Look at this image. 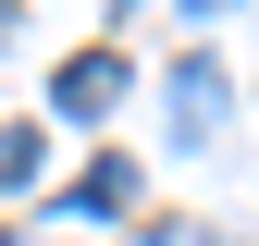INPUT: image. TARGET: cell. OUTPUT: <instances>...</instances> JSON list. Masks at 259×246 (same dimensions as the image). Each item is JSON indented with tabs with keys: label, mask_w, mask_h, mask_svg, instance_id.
I'll use <instances>...</instances> for the list:
<instances>
[{
	"label": "cell",
	"mask_w": 259,
	"mask_h": 246,
	"mask_svg": "<svg viewBox=\"0 0 259 246\" xmlns=\"http://www.w3.org/2000/svg\"><path fill=\"white\" fill-rule=\"evenodd\" d=\"M123 86H136V74H123V49H74V61H62V74H50V99L74 111V123H99V111L123 99Z\"/></svg>",
	"instance_id": "cell-1"
},
{
	"label": "cell",
	"mask_w": 259,
	"mask_h": 246,
	"mask_svg": "<svg viewBox=\"0 0 259 246\" xmlns=\"http://www.w3.org/2000/svg\"><path fill=\"white\" fill-rule=\"evenodd\" d=\"M222 111H235V86H222V61L198 49V61L173 74V136H185V148H210V136H222Z\"/></svg>",
	"instance_id": "cell-2"
},
{
	"label": "cell",
	"mask_w": 259,
	"mask_h": 246,
	"mask_svg": "<svg viewBox=\"0 0 259 246\" xmlns=\"http://www.w3.org/2000/svg\"><path fill=\"white\" fill-rule=\"evenodd\" d=\"M62 209H74V222H123V209H136V160H123V148L87 160L74 184H62Z\"/></svg>",
	"instance_id": "cell-3"
},
{
	"label": "cell",
	"mask_w": 259,
	"mask_h": 246,
	"mask_svg": "<svg viewBox=\"0 0 259 246\" xmlns=\"http://www.w3.org/2000/svg\"><path fill=\"white\" fill-rule=\"evenodd\" d=\"M0 25H13V0H0Z\"/></svg>",
	"instance_id": "cell-4"
}]
</instances>
